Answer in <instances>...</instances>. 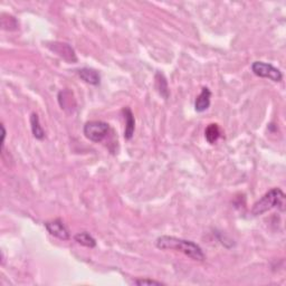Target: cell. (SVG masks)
Instances as JSON below:
<instances>
[{"mask_svg": "<svg viewBox=\"0 0 286 286\" xmlns=\"http://www.w3.org/2000/svg\"><path fill=\"white\" fill-rule=\"evenodd\" d=\"M58 102H59V105L62 106V109H64V110H67L68 108L72 109V106L73 108H75L74 105H72V102L73 103H75L74 97H73V94H72V92L67 91V89H64V91L59 92Z\"/></svg>", "mask_w": 286, "mask_h": 286, "instance_id": "13", "label": "cell"}, {"mask_svg": "<svg viewBox=\"0 0 286 286\" xmlns=\"http://www.w3.org/2000/svg\"><path fill=\"white\" fill-rule=\"evenodd\" d=\"M122 113L124 114L125 120V130H124V138L125 140H131L133 138L134 130H136V120L134 115L130 108H124L122 110Z\"/></svg>", "mask_w": 286, "mask_h": 286, "instance_id": "9", "label": "cell"}, {"mask_svg": "<svg viewBox=\"0 0 286 286\" xmlns=\"http://www.w3.org/2000/svg\"><path fill=\"white\" fill-rule=\"evenodd\" d=\"M45 228H46L47 231L50 232L52 236L56 237V238L62 239V240H68L69 239V231L65 226L63 220L57 218L54 220H50V222H46L44 224Z\"/></svg>", "mask_w": 286, "mask_h": 286, "instance_id": "5", "label": "cell"}, {"mask_svg": "<svg viewBox=\"0 0 286 286\" xmlns=\"http://www.w3.org/2000/svg\"><path fill=\"white\" fill-rule=\"evenodd\" d=\"M30 126H31V132L37 140H43L45 138V131L43 126L40 125L39 117L36 113H32L30 115Z\"/></svg>", "mask_w": 286, "mask_h": 286, "instance_id": "10", "label": "cell"}, {"mask_svg": "<svg viewBox=\"0 0 286 286\" xmlns=\"http://www.w3.org/2000/svg\"><path fill=\"white\" fill-rule=\"evenodd\" d=\"M134 284L137 285H165L162 282L150 280V279H140L134 281Z\"/></svg>", "mask_w": 286, "mask_h": 286, "instance_id": "15", "label": "cell"}, {"mask_svg": "<svg viewBox=\"0 0 286 286\" xmlns=\"http://www.w3.org/2000/svg\"><path fill=\"white\" fill-rule=\"evenodd\" d=\"M48 47L51 48V50L56 53L57 55H59L60 57H63L65 60H67V62H76L77 60V57L76 54L73 48L69 46L68 44H64V43H53L51 45H48Z\"/></svg>", "mask_w": 286, "mask_h": 286, "instance_id": "6", "label": "cell"}, {"mask_svg": "<svg viewBox=\"0 0 286 286\" xmlns=\"http://www.w3.org/2000/svg\"><path fill=\"white\" fill-rule=\"evenodd\" d=\"M1 130H2V139H1V145L3 148V144H5V138H6V129L5 126L1 125Z\"/></svg>", "mask_w": 286, "mask_h": 286, "instance_id": "16", "label": "cell"}, {"mask_svg": "<svg viewBox=\"0 0 286 286\" xmlns=\"http://www.w3.org/2000/svg\"><path fill=\"white\" fill-rule=\"evenodd\" d=\"M74 239L76 243H79L80 245L84 247L87 248H94L96 246V240L92 235H89L88 232L83 231V232H79L74 236Z\"/></svg>", "mask_w": 286, "mask_h": 286, "instance_id": "11", "label": "cell"}, {"mask_svg": "<svg viewBox=\"0 0 286 286\" xmlns=\"http://www.w3.org/2000/svg\"><path fill=\"white\" fill-rule=\"evenodd\" d=\"M156 245L159 249H163V251L180 252L194 260L202 261L205 259V254L201 247L191 240L178 238L174 236H161L157 239Z\"/></svg>", "mask_w": 286, "mask_h": 286, "instance_id": "1", "label": "cell"}, {"mask_svg": "<svg viewBox=\"0 0 286 286\" xmlns=\"http://www.w3.org/2000/svg\"><path fill=\"white\" fill-rule=\"evenodd\" d=\"M156 84L159 93L161 94V96L165 97L167 100L169 97V88H168V82H167L166 77L163 76L161 73H157L156 75Z\"/></svg>", "mask_w": 286, "mask_h": 286, "instance_id": "14", "label": "cell"}, {"mask_svg": "<svg viewBox=\"0 0 286 286\" xmlns=\"http://www.w3.org/2000/svg\"><path fill=\"white\" fill-rule=\"evenodd\" d=\"M79 76L81 77L82 81L85 82V83H87L89 85H94V86H97V85H100L101 83L100 73L93 68L84 67L80 69Z\"/></svg>", "mask_w": 286, "mask_h": 286, "instance_id": "8", "label": "cell"}, {"mask_svg": "<svg viewBox=\"0 0 286 286\" xmlns=\"http://www.w3.org/2000/svg\"><path fill=\"white\" fill-rule=\"evenodd\" d=\"M211 102V91L208 87H202L197 99L195 101V110L198 113L207 111L210 106Z\"/></svg>", "mask_w": 286, "mask_h": 286, "instance_id": "7", "label": "cell"}, {"mask_svg": "<svg viewBox=\"0 0 286 286\" xmlns=\"http://www.w3.org/2000/svg\"><path fill=\"white\" fill-rule=\"evenodd\" d=\"M285 202V194L280 188H273L267 191L263 197L257 200L252 208V214L254 216L263 215L268 210H272L273 208H281L284 209Z\"/></svg>", "mask_w": 286, "mask_h": 286, "instance_id": "2", "label": "cell"}, {"mask_svg": "<svg viewBox=\"0 0 286 286\" xmlns=\"http://www.w3.org/2000/svg\"><path fill=\"white\" fill-rule=\"evenodd\" d=\"M252 72L254 73L256 76L263 77V79H268L275 83H279L283 80V74L279 68L273 66L272 64L264 63V62H254L252 64Z\"/></svg>", "mask_w": 286, "mask_h": 286, "instance_id": "4", "label": "cell"}, {"mask_svg": "<svg viewBox=\"0 0 286 286\" xmlns=\"http://www.w3.org/2000/svg\"><path fill=\"white\" fill-rule=\"evenodd\" d=\"M222 136V131H220V128L218 124L216 123H211L207 126V129L205 131V137L208 143L210 144H214L215 142H217L218 139Z\"/></svg>", "mask_w": 286, "mask_h": 286, "instance_id": "12", "label": "cell"}, {"mask_svg": "<svg viewBox=\"0 0 286 286\" xmlns=\"http://www.w3.org/2000/svg\"><path fill=\"white\" fill-rule=\"evenodd\" d=\"M110 125L103 121H89L86 122L83 128V133L89 141L99 143L108 137Z\"/></svg>", "mask_w": 286, "mask_h": 286, "instance_id": "3", "label": "cell"}]
</instances>
